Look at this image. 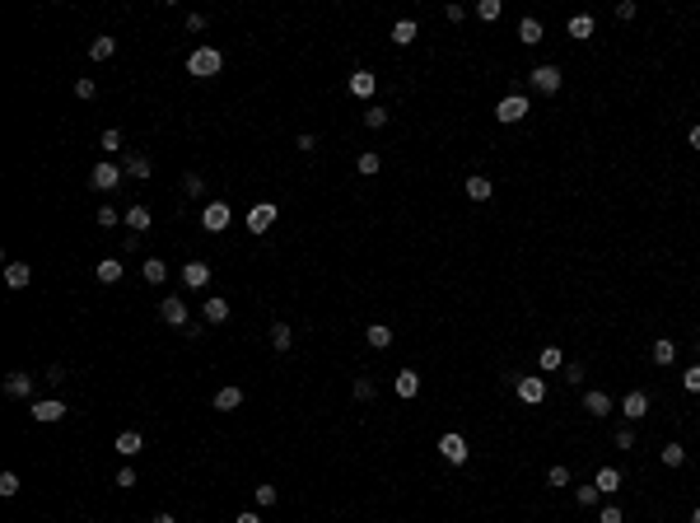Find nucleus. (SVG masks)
Returning <instances> with one entry per match:
<instances>
[{
  "label": "nucleus",
  "instance_id": "obj_1",
  "mask_svg": "<svg viewBox=\"0 0 700 523\" xmlns=\"http://www.w3.org/2000/svg\"><path fill=\"white\" fill-rule=\"evenodd\" d=\"M220 71H224V56H220V47H196V52L187 56V75L210 79V75H220Z\"/></svg>",
  "mask_w": 700,
  "mask_h": 523
},
{
  "label": "nucleus",
  "instance_id": "obj_2",
  "mask_svg": "<svg viewBox=\"0 0 700 523\" xmlns=\"http://www.w3.org/2000/svg\"><path fill=\"white\" fill-rule=\"evenodd\" d=\"M495 117H500L504 127L523 122V117H528V94H504V99H500V107H495Z\"/></svg>",
  "mask_w": 700,
  "mask_h": 523
},
{
  "label": "nucleus",
  "instance_id": "obj_3",
  "mask_svg": "<svg viewBox=\"0 0 700 523\" xmlns=\"http://www.w3.org/2000/svg\"><path fill=\"white\" fill-rule=\"evenodd\" d=\"M89 183L99 187V192H112V187L122 183V164H112V159H103V164H94V173H89Z\"/></svg>",
  "mask_w": 700,
  "mask_h": 523
},
{
  "label": "nucleus",
  "instance_id": "obj_4",
  "mask_svg": "<svg viewBox=\"0 0 700 523\" xmlns=\"http://www.w3.org/2000/svg\"><path fill=\"white\" fill-rule=\"evenodd\" d=\"M201 229H210V234L229 229V206H224V201H210V206L201 210Z\"/></svg>",
  "mask_w": 700,
  "mask_h": 523
},
{
  "label": "nucleus",
  "instance_id": "obj_5",
  "mask_svg": "<svg viewBox=\"0 0 700 523\" xmlns=\"http://www.w3.org/2000/svg\"><path fill=\"white\" fill-rule=\"evenodd\" d=\"M276 215H281V210L271 206V201H261V206L248 210V229H252V234H266V229L276 225Z\"/></svg>",
  "mask_w": 700,
  "mask_h": 523
},
{
  "label": "nucleus",
  "instance_id": "obj_6",
  "mask_svg": "<svg viewBox=\"0 0 700 523\" xmlns=\"http://www.w3.org/2000/svg\"><path fill=\"white\" fill-rule=\"evenodd\" d=\"M159 318H164L168 327H192V318H187V304H182V299H164V304H159Z\"/></svg>",
  "mask_w": 700,
  "mask_h": 523
},
{
  "label": "nucleus",
  "instance_id": "obj_7",
  "mask_svg": "<svg viewBox=\"0 0 700 523\" xmlns=\"http://www.w3.org/2000/svg\"><path fill=\"white\" fill-rule=\"evenodd\" d=\"M528 79H532L537 94H556V89H560V71H556V66H537Z\"/></svg>",
  "mask_w": 700,
  "mask_h": 523
},
{
  "label": "nucleus",
  "instance_id": "obj_8",
  "mask_svg": "<svg viewBox=\"0 0 700 523\" xmlns=\"http://www.w3.org/2000/svg\"><path fill=\"white\" fill-rule=\"evenodd\" d=\"M66 416V402L61 397H47V402H33V420H42V425H52V420Z\"/></svg>",
  "mask_w": 700,
  "mask_h": 523
},
{
  "label": "nucleus",
  "instance_id": "obj_9",
  "mask_svg": "<svg viewBox=\"0 0 700 523\" xmlns=\"http://www.w3.org/2000/svg\"><path fill=\"white\" fill-rule=\"evenodd\" d=\"M439 453L448 458V463H467V439H463V435H443Z\"/></svg>",
  "mask_w": 700,
  "mask_h": 523
},
{
  "label": "nucleus",
  "instance_id": "obj_10",
  "mask_svg": "<svg viewBox=\"0 0 700 523\" xmlns=\"http://www.w3.org/2000/svg\"><path fill=\"white\" fill-rule=\"evenodd\" d=\"M28 281H33V266H28V262H10V266H5V285L10 290H24Z\"/></svg>",
  "mask_w": 700,
  "mask_h": 523
},
{
  "label": "nucleus",
  "instance_id": "obj_11",
  "mask_svg": "<svg viewBox=\"0 0 700 523\" xmlns=\"http://www.w3.org/2000/svg\"><path fill=\"white\" fill-rule=\"evenodd\" d=\"M463 192H467V201H491V192H495V187H491V178L471 173V178L463 183Z\"/></svg>",
  "mask_w": 700,
  "mask_h": 523
},
{
  "label": "nucleus",
  "instance_id": "obj_12",
  "mask_svg": "<svg viewBox=\"0 0 700 523\" xmlns=\"http://www.w3.org/2000/svg\"><path fill=\"white\" fill-rule=\"evenodd\" d=\"M621 411H625V420H640V416L649 411V392H640V388H635V392H625Z\"/></svg>",
  "mask_w": 700,
  "mask_h": 523
},
{
  "label": "nucleus",
  "instance_id": "obj_13",
  "mask_svg": "<svg viewBox=\"0 0 700 523\" xmlns=\"http://www.w3.org/2000/svg\"><path fill=\"white\" fill-rule=\"evenodd\" d=\"M519 397L528 402V407H537V402L546 397V383L537 379V374H532V379H519Z\"/></svg>",
  "mask_w": 700,
  "mask_h": 523
},
{
  "label": "nucleus",
  "instance_id": "obj_14",
  "mask_svg": "<svg viewBox=\"0 0 700 523\" xmlns=\"http://www.w3.org/2000/svg\"><path fill=\"white\" fill-rule=\"evenodd\" d=\"M182 281H187L192 290H201L210 281V262H187V266H182Z\"/></svg>",
  "mask_w": 700,
  "mask_h": 523
},
{
  "label": "nucleus",
  "instance_id": "obj_15",
  "mask_svg": "<svg viewBox=\"0 0 700 523\" xmlns=\"http://www.w3.org/2000/svg\"><path fill=\"white\" fill-rule=\"evenodd\" d=\"M584 411H588V416H607V411H612V397H607L602 388L584 392Z\"/></svg>",
  "mask_w": 700,
  "mask_h": 523
},
{
  "label": "nucleus",
  "instance_id": "obj_16",
  "mask_svg": "<svg viewBox=\"0 0 700 523\" xmlns=\"http://www.w3.org/2000/svg\"><path fill=\"white\" fill-rule=\"evenodd\" d=\"M5 392H10V397H33V374H19V369H14V374L5 379Z\"/></svg>",
  "mask_w": 700,
  "mask_h": 523
},
{
  "label": "nucleus",
  "instance_id": "obj_17",
  "mask_svg": "<svg viewBox=\"0 0 700 523\" xmlns=\"http://www.w3.org/2000/svg\"><path fill=\"white\" fill-rule=\"evenodd\" d=\"M392 388H397V397H415V392H420V374H415V369H402V374L392 379Z\"/></svg>",
  "mask_w": 700,
  "mask_h": 523
},
{
  "label": "nucleus",
  "instance_id": "obj_18",
  "mask_svg": "<svg viewBox=\"0 0 700 523\" xmlns=\"http://www.w3.org/2000/svg\"><path fill=\"white\" fill-rule=\"evenodd\" d=\"M140 448H145V439H140V430H122V435H117V453H122V458H135Z\"/></svg>",
  "mask_w": 700,
  "mask_h": 523
},
{
  "label": "nucleus",
  "instance_id": "obj_19",
  "mask_svg": "<svg viewBox=\"0 0 700 523\" xmlns=\"http://www.w3.org/2000/svg\"><path fill=\"white\" fill-rule=\"evenodd\" d=\"M649 355H653V365H658V369H668V365H673V360H677V346H673V341H668V337H658V341H653V350H649Z\"/></svg>",
  "mask_w": 700,
  "mask_h": 523
},
{
  "label": "nucleus",
  "instance_id": "obj_20",
  "mask_svg": "<svg viewBox=\"0 0 700 523\" xmlns=\"http://www.w3.org/2000/svg\"><path fill=\"white\" fill-rule=\"evenodd\" d=\"M122 173H131V178H150L155 164H150L145 155H127V159H122Z\"/></svg>",
  "mask_w": 700,
  "mask_h": 523
},
{
  "label": "nucleus",
  "instance_id": "obj_21",
  "mask_svg": "<svg viewBox=\"0 0 700 523\" xmlns=\"http://www.w3.org/2000/svg\"><path fill=\"white\" fill-rule=\"evenodd\" d=\"M243 407V388H220L215 392V411H238Z\"/></svg>",
  "mask_w": 700,
  "mask_h": 523
},
{
  "label": "nucleus",
  "instance_id": "obj_22",
  "mask_svg": "<svg viewBox=\"0 0 700 523\" xmlns=\"http://www.w3.org/2000/svg\"><path fill=\"white\" fill-rule=\"evenodd\" d=\"M289 346H294V332H289V322H271V350H281V355H285Z\"/></svg>",
  "mask_w": 700,
  "mask_h": 523
},
{
  "label": "nucleus",
  "instance_id": "obj_23",
  "mask_svg": "<svg viewBox=\"0 0 700 523\" xmlns=\"http://www.w3.org/2000/svg\"><path fill=\"white\" fill-rule=\"evenodd\" d=\"M593 486L602 491V496H617V491H621V472H617V468H602Z\"/></svg>",
  "mask_w": 700,
  "mask_h": 523
},
{
  "label": "nucleus",
  "instance_id": "obj_24",
  "mask_svg": "<svg viewBox=\"0 0 700 523\" xmlns=\"http://www.w3.org/2000/svg\"><path fill=\"white\" fill-rule=\"evenodd\" d=\"M364 341H369L374 350H388V346H392V327H383V322H374V327L364 332Z\"/></svg>",
  "mask_w": 700,
  "mask_h": 523
},
{
  "label": "nucleus",
  "instance_id": "obj_25",
  "mask_svg": "<svg viewBox=\"0 0 700 523\" xmlns=\"http://www.w3.org/2000/svg\"><path fill=\"white\" fill-rule=\"evenodd\" d=\"M519 38L528 42V47H537V42H542V19H532V14H528V19L519 24Z\"/></svg>",
  "mask_w": 700,
  "mask_h": 523
},
{
  "label": "nucleus",
  "instance_id": "obj_26",
  "mask_svg": "<svg viewBox=\"0 0 700 523\" xmlns=\"http://www.w3.org/2000/svg\"><path fill=\"white\" fill-rule=\"evenodd\" d=\"M94 276H99V281H103V285H117V281H122V262H112V257H103V262H99V271H94Z\"/></svg>",
  "mask_w": 700,
  "mask_h": 523
},
{
  "label": "nucleus",
  "instance_id": "obj_27",
  "mask_svg": "<svg viewBox=\"0 0 700 523\" xmlns=\"http://www.w3.org/2000/svg\"><path fill=\"white\" fill-rule=\"evenodd\" d=\"M140 271H145V281H150V285H164V281H168V262H159V257H150Z\"/></svg>",
  "mask_w": 700,
  "mask_h": 523
},
{
  "label": "nucleus",
  "instance_id": "obj_28",
  "mask_svg": "<svg viewBox=\"0 0 700 523\" xmlns=\"http://www.w3.org/2000/svg\"><path fill=\"white\" fill-rule=\"evenodd\" d=\"M392 42H397V47L415 42V19H397V24H392Z\"/></svg>",
  "mask_w": 700,
  "mask_h": 523
},
{
  "label": "nucleus",
  "instance_id": "obj_29",
  "mask_svg": "<svg viewBox=\"0 0 700 523\" xmlns=\"http://www.w3.org/2000/svg\"><path fill=\"white\" fill-rule=\"evenodd\" d=\"M206 322H229V299H206Z\"/></svg>",
  "mask_w": 700,
  "mask_h": 523
},
{
  "label": "nucleus",
  "instance_id": "obj_30",
  "mask_svg": "<svg viewBox=\"0 0 700 523\" xmlns=\"http://www.w3.org/2000/svg\"><path fill=\"white\" fill-rule=\"evenodd\" d=\"M350 94H355V99H369V94H374V75H369V71H355V75H350Z\"/></svg>",
  "mask_w": 700,
  "mask_h": 523
},
{
  "label": "nucleus",
  "instance_id": "obj_31",
  "mask_svg": "<svg viewBox=\"0 0 700 523\" xmlns=\"http://www.w3.org/2000/svg\"><path fill=\"white\" fill-rule=\"evenodd\" d=\"M122 220H127L135 234H145V229H150V210H145V206H131L127 215H122Z\"/></svg>",
  "mask_w": 700,
  "mask_h": 523
},
{
  "label": "nucleus",
  "instance_id": "obj_32",
  "mask_svg": "<svg viewBox=\"0 0 700 523\" xmlns=\"http://www.w3.org/2000/svg\"><path fill=\"white\" fill-rule=\"evenodd\" d=\"M537 365L551 374V369H565V355H560V346H546L542 355H537Z\"/></svg>",
  "mask_w": 700,
  "mask_h": 523
},
{
  "label": "nucleus",
  "instance_id": "obj_33",
  "mask_svg": "<svg viewBox=\"0 0 700 523\" xmlns=\"http://www.w3.org/2000/svg\"><path fill=\"white\" fill-rule=\"evenodd\" d=\"M355 168H360V173H364V178H374V173H378V168H383V159H378V155H374V150H364V155H360V159H355Z\"/></svg>",
  "mask_w": 700,
  "mask_h": 523
},
{
  "label": "nucleus",
  "instance_id": "obj_34",
  "mask_svg": "<svg viewBox=\"0 0 700 523\" xmlns=\"http://www.w3.org/2000/svg\"><path fill=\"white\" fill-rule=\"evenodd\" d=\"M112 52H117V42H112V38H94V42H89V56H94V61H107Z\"/></svg>",
  "mask_w": 700,
  "mask_h": 523
},
{
  "label": "nucleus",
  "instance_id": "obj_35",
  "mask_svg": "<svg viewBox=\"0 0 700 523\" xmlns=\"http://www.w3.org/2000/svg\"><path fill=\"white\" fill-rule=\"evenodd\" d=\"M570 38H593V19H588V14H574V19H570Z\"/></svg>",
  "mask_w": 700,
  "mask_h": 523
},
{
  "label": "nucleus",
  "instance_id": "obj_36",
  "mask_svg": "<svg viewBox=\"0 0 700 523\" xmlns=\"http://www.w3.org/2000/svg\"><path fill=\"white\" fill-rule=\"evenodd\" d=\"M364 127H374V131H378V127H388V107H378V103H374V107H364Z\"/></svg>",
  "mask_w": 700,
  "mask_h": 523
},
{
  "label": "nucleus",
  "instance_id": "obj_37",
  "mask_svg": "<svg viewBox=\"0 0 700 523\" xmlns=\"http://www.w3.org/2000/svg\"><path fill=\"white\" fill-rule=\"evenodd\" d=\"M663 463H668V468H682V463H686V448H682V444H663Z\"/></svg>",
  "mask_w": 700,
  "mask_h": 523
},
{
  "label": "nucleus",
  "instance_id": "obj_38",
  "mask_svg": "<svg viewBox=\"0 0 700 523\" xmlns=\"http://www.w3.org/2000/svg\"><path fill=\"white\" fill-rule=\"evenodd\" d=\"M597 496H602L597 486H579V491H574V500H579L584 509H593V505H597Z\"/></svg>",
  "mask_w": 700,
  "mask_h": 523
},
{
  "label": "nucleus",
  "instance_id": "obj_39",
  "mask_svg": "<svg viewBox=\"0 0 700 523\" xmlns=\"http://www.w3.org/2000/svg\"><path fill=\"white\" fill-rule=\"evenodd\" d=\"M546 481H551V486H570V468H565V463H556V468L546 472Z\"/></svg>",
  "mask_w": 700,
  "mask_h": 523
},
{
  "label": "nucleus",
  "instance_id": "obj_40",
  "mask_svg": "<svg viewBox=\"0 0 700 523\" xmlns=\"http://www.w3.org/2000/svg\"><path fill=\"white\" fill-rule=\"evenodd\" d=\"M476 14H481L486 24H495V19H500V0H481V5H476Z\"/></svg>",
  "mask_w": 700,
  "mask_h": 523
},
{
  "label": "nucleus",
  "instance_id": "obj_41",
  "mask_svg": "<svg viewBox=\"0 0 700 523\" xmlns=\"http://www.w3.org/2000/svg\"><path fill=\"white\" fill-rule=\"evenodd\" d=\"M182 192H187V196H201V192H206L201 173H187V178H182Z\"/></svg>",
  "mask_w": 700,
  "mask_h": 523
},
{
  "label": "nucleus",
  "instance_id": "obj_42",
  "mask_svg": "<svg viewBox=\"0 0 700 523\" xmlns=\"http://www.w3.org/2000/svg\"><path fill=\"white\" fill-rule=\"evenodd\" d=\"M0 496H19V476L14 472H0Z\"/></svg>",
  "mask_w": 700,
  "mask_h": 523
},
{
  "label": "nucleus",
  "instance_id": "obj_43",
  "mask_svg": "<svg viewBox=\"0 0 700 523\" xmlns=\"http://www.w3.org/2000/svg\"><path fill=\"white\" fill-rule=\"evenodd\" d=\"M682 388H686V392H700V365H691L686 374H682Z\"/></svg>",
  "mask_w": 700,
  "mask_h": 523
},
{
  "label": "nucleus",
  "instance_id": "obj_44",
  "mask_svg": "<svg viewBox=\"0 0 700 523\" xmlns=\"http://www.w3.org/2000/svg\"><path fill=\"white\" fill-rule=\"evenodd\" d=\"M597 523H625V514H621V509H617V505H607V509L597 514Z\"/></svg>",
  "mask_w": 700,
  "mask_h": 523
},
{
  "label": "nucleus",
  "instance_id": "obj_45",
  "mask_svg": "<svg viewBox=\"0 0 700 523\" xmlns=\"http://www.w3.org/2000/svg\"><path fill=\"white\" fill-rule=\"evenodd\" d=\"M565 379L579 388V383H584V365H579V360H570V365H565Z\"/></svg>",
  "mask_w": 700,
  "mask_h": 523
},
{
  "label": "nucleus",
  "instance_id": "obj_46",
  "mask_svg": "<svg viewBox=\"0 0 700 523\" xmlns=\"http://www.w3.org/2000/svg\"><path fill=\"white\" fill-rule=\"evenodd\" d=\"M355 397L369 402V397H374V379H355Z\"/></svg>",
  "mask_w": 700,
  "mask_h": 523
},
{
  "label": "nucleus",
  "instance_id": "obj_47",
  "mask_svg": "<svg viewBox=\"0 0 700 523\" xmlns=\"http://www.w3.org/2000/svg\"><path fill=\"white\" fill-rule=\"evenodd\" d=\"M117 145H122V131L107 127V131H103V150H117Z\"/></svg>",
  "mask_w": 700,
  "mask_h": 523
},
{
  "label": "nucleus",
  "instance_id": "obj_48",
  "mask_svg": "<svg viewBox=\"0 0 700 523\" xmlns=\"http://www.w3.org/2000/svg\"><path fill=\"white\" fill-rule=\"evenodd\" d=\"M276 500H281V496H276V486H257V505H276Z\"/></svg>",
  "mask_w": 700,
  "mask_h": 523
},
{
  "label": "nucleus",
  "instance_id": "obj_49",
  "mask_svg": "<svg viewBox=\"0 0 700 523\" xmlns=\"http://www.w3.org/2000/svg\"><path fill=\"white\" fill-rule=\"evenodd\" d=\"M75 94H79V99H94V94H99V84H94V79H79Z\"/></svg>",
  "mask_w": 700,
  "mask_h": 523
},
{
  "label": "nucleus",
  "instance_id": "obj_50",
  "mask_svg": "<svg viewBox=\"0 0 700 523\" xmlns=\"http://www.w3.org/2000/svg\"><path fill=\"white\" fill-rule=\"evenodd\" d=\"M117 486H122V491H131V486H135V472L122 468V472H117Z\"/></svg>",
  "mask_w": 700,
  "mask_h": 523
},
{
  "label": "nucleus",
  "instance_id": "obj_51",
  "mask_svg": "<svg viewBox=\"0 0 700 523\" xmlns=\"http://www.w3.org/2000/svg\"><path fill=\"white\" fill-rule=\"evenodd\" d=\"M617 448H635V435H630L625 425H621V430H617Z\"/></svg>",
  "mask_w": 700,
  "mask_h": 523
},
{
  "label": "nucleus",
  "instance_id": "obj_52",
  "mask_svg": "<svg viewBox=\"0 0 700 523\" xmlns=\"http://www.w3.org/2000/svg\"><path fill=\"white\" fill-rule=\"evenodd\" d=\"M617 19H621V24H625V19H635V5H630V0H621V5H617Z\"/></svg>",
  "mask_w": 700,
  "mask_h": 523
},
{
  "label": "nucleus",
  "instance_id": "obj_53",
  "mask_svg": "<svg viewBox=\"0 0 700 523\" xmlns=\"http://www.w3.org/2000/svg\"><path fill=\"white\" fill-rule=\"evenodd\" d=\"M99 225H103V229H107V225H117V210L103 206V210H99Z\"/></svg>",
  "mask_w": 700,
  "mask_h": 523
},
{
  "label": "nucleus",
  "instance_id": "obj_54",
  "mask_svg": "<svg viewBox=\"0 0 700 523\" xmlns=\"http://www.w3.org/2000/svg\"><path fill=\"white\" fill-rule=\"evenodd\" d=\"M686 140H691V150H700V127H691V131H686Z\"/></svg>",
  "mask_w": 700,
  "mask_h": 523
},
{
  "label": "nucleus",
  "instance_id": "obj_55",
  "mask_svg": "<svg viewBox=\"0 0 700 523\" xmlns=\"http://www.w3.org/2000/svg\"><path fill=\"white\" fill-rule=\"evenodd\" d=\"M233 523H261V519H257V514H252V509H248V514H238V519H233Z\"/></svg>",
  "mask_w": 700,
  "mask_h": 523
},
{
  "label": "nucleus",
  "instance_id": "obj_56",
  "mask_svg": "<svg viewBox=\"0 0 700 523\" xmlns=\"http://www.w3.org/2000/svg\"><path fill=\"white\" fill-rule=\"evenodd\" d=\"M150 523H178V519H173V514H155Z\"/></svg>",
  "mask_w": 700,
  "mask_h": 523
},
{
  "label": "nucleus",
  "instance_id": "obj_57",
  "mask_svg": "<svg viewBox=\"0 0 700 523\" xmlns=\"http://www.w3.org/2000/svg\"><path fill=\"white\" fill-rule=\"evenodd\" d=\"M691 523H700V505H696V509H691Z\"/></svg>",
  "mask_w": 700,
  "mask_h": 523
},
{
  "label": "nucleus",
  "instance_id": "obj_58",
  "mask_svg": "<svg viewBox=\"0 0 700 523\" xmlns=\"http://www.w3.org/2000/svg\"><path fill=\"white\" fill-rule=\"evenodd\" d=\"M696 355H700V337H696Z\"/></svg>",
  "mask_w": 700,
  "mask_h": 523
}]
</instances>
